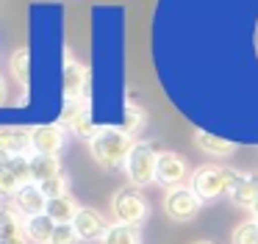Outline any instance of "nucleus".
Segmentation results:
<instances>
[{
    "label": "nucleus",
    "instance_id": "nucleus-1",
    "mask_svg": "<svg viewBox=\"0 0 258 244\" xmlns=\"http://www.w3.org/2000/svg\"><path fill=\"white\" fill-rule=\"evenodd\" d=\"M134 147H136L134 136L125 133L122 128H100L95 133V139L89 142L92 158L103 169H125V161H128Z\"/></svg>",
    "mask_w": 258,
    "mask_h": 244
},
{
    "label": "nucleus",
    "instance_id": "nucleus-2",
    "mask_svg": "<svg viewBox=\"0 0 258 244\" xmlns=\"http://www.w3.org/2000/svg\"><path fill=\"white\" fill-rule=\"evenodd\" d=\"M233 169L222 164H203L191 172V183L189 186L195 189V194L203 200V203H214L219 197H228L230 183H233Z\"/></svg>",
    "mask_w": 258,
    "mask_h": 244
},
{
    "label": "nucleus",
    "instance_id": "nucleus-3",
    "mask_svg": "<svg viewBox=\"0 0 258 244\" xmlns=\"http://www.w3.org/2000/svg\"><path fill=\"white\" fill-rule=\"evenodd\" d=\"M147 214H150V205H147L145 197H142L139 189L128 186V189L114 192V197H111V216H114V222L139 227L142 222L147 219Z\"/></svg>",
    "mask_w": 258,
    "mask_h": 244
},
{
    "label": "nucleus",
    "instance_id": "nucleus-4",
    "mask_svg": "<svg viewBox=\"0 0 258 244\" xmlns=\"http://www.w3.org/2000/svg\"><path fill=\"white\" fill-rule=\"evenodd\" d=\"M156 166H158V153L150 144H139L131 150L128 161H125V175H128L134 189H145L150 183H156Z\"/></svg>",
    "mask_w": 258,
    "mask_h": 244
},
{
    "label": "nucleus",
    "instance_id": "nucleus-5",
    "mask_svg": "<svg viewBox=\"0 0 258 244\" xmlns=\"http://www.w3.org/2000/svg\"><path fill=\"white\" fill-rule=\"evenodd\" d=\"M203 208V200L195 194L191 186H178L169 189L167 197H164V214L175 222H191Z\"/></svg>",
    "mask_w": 258,
    "mask_h": 244
},
{
    "label": "nucleus",
    "instance_id": "nucleus-6",
    "mask_svg": "<svg viewBox=\"0 0 258 244\" xmlns=\"http://www.w3.org/2000/svg\"><path fill=\"white\" fill-rule=\"evenodd\" d=\"M58 125L64 128V131L75 133L78 139H86V142H92L97 133V128L92 125L89 119V108H86V100H81V103H64V111H61V122Z\"/></svg>",
    "mask_w": 258,
    "mask_h": 244
},
{
    "label": "nucleus",
    "instance_id": "nucleus-7",
    "mask_svg": "<svg viewBox=\"0 0 258 244\" xmlns=\"http://www.w3.org/2000/svg\"><path fill=\"white\" fill-rule=\"evenodd\" d=\"M186 175L189 166L180 155L175 153H158V166H156V183L164 189H178L186 186Z\"/></svg>",
    "mask_w": 258,
    "mask_h": 244
},
{
    "label": "nucleus",
    "instance_id": "nucleus-8",
    "mask_svg": "<svg viewBox=\"0 0 258 244\" xmlns=\"http://www.w3.org/2000/svg\"><path fill=\"white\" fill-rule=\"evenodd\" d=\"M0 244H31L25 233V216L12 203L0 205Z\"/></svg>",
    "mask_w": 258,
    "mask_h": 244
},
{
    "label": "nucleus",
    "instance_id": "nucleus-9",
    "mask_svg": "<svg viewBox=\"0 0 258 244\" xmlns=\"http://www.w3.org/2000/svg\"><path fill=\"white\" fill-rule=\"evenodd\" d=\"M67 144V131L61 125H36L31 128V147L39 155H58Z\"/></svg>",
    "mask_w": 258,
    "mask_h": 244
},
{
    "label": "nucleus",
    "instance_id": "nucleus-10",
    "mask_svg": "<svg viewBox=\"0 0 258 244\" xmlns=\"http://www.w3.org/2000/svg\"><path fill=\"white\" fill-rule=\"evenodd\" d=\"M12 205L25 216V219H31V216H42L47 211V197H45L39 183L31 180V183H23V186L14 192Z\"/></svg>",
    "mask_w": 258,
    "mask_h": 244
},
{
    "label": "nucleus",
    "instance_id": "nucleus-11",
    "mask_svg": "<svg viewBox=\"0 0 258 244\" xmlns=\"http://www.w3.org/2000/svg\"><path fill=\"white\" fill-rule=\"evenodd\" d=\"M75 233L81 236V241H100L103 236H106V230L111 225H108V219L100 214L97 208H81L78 216H75Z\"/></svg>",
    "mask_w": 258,
    "mask_h": 244
},
{
    "label": "nucleus",
    "instance_id": "nucleus-12",
    "mask_svg": "<svg viewBox=\"0 0 258 244\" xmlns=\"http://www.w3.org/2000/svg\"><path fill=\"white\" fill-rule=\"evenodd\" d=\"M61 83H64V97H67V103H81V100H84V94H86L89 72H86V67L78 64L75 58H67Z\"/></svg>",
    "mask_w": 258,
    "mask_h": 244
},
{
    "label": "nucleus",
    "instance_id": "nucleus-13",
    "mask_svg": "<svg viewBox=\"0 0 258 244\" xmlns=\"http://www.w3.org/2000/svg\"><path fill=\"white\" fill-rule=\"evenodd\" d=\"M228 197H230V203H233V205L252 211V205H255V200H258V175H250V172H236L233 183H230Z\"/></svg>",
    "mask_w": 258,
    "mask_h": 244
},
{
    "label": "nucleus",
    "instance_id": "nucleus-14",
    "mask_svg": "<svg viewBox=\"0 0 258 244\" xmlns=\"http://www.w3.org/2000/svg\"><path fill=\"white\" fill-rule=\"evenodd\" d=\"M31 147V131L28 128H3L0 131V158L12 155H28Z\"/></svg>",
    "mask_w": 258,
    "mask_h": 244
},
{
    "label": "nucleus",
    "instance_id": "nucleus-15",
    "mask_svg": "<svg viewBox=\"0 0 258 244\" xmlns=\"http://www.w3.org/2000/svg\"><path fill=\"white\" fill-rule=\"evenodd\" d=\"M81 208H84V205H78V200H75L73 194H61V197L47 200V211H45V214L50 216L56 225H73Z\"/></svg>",
    "mask_w": 258,
    "mask_h": 244
},
{
    "label": "nucleus",
    "instance_id": "nucleus-16",
    "mask_svg": "<svg viewBox=\"0 0 258 244\" xmlns=\"http://www.w3.org/2000/svg\"><path fill=\"white\" fill-rule=\"evenodd\" d=\"M56 175H61V161H58V155H39V153L31 155V180L34 183H45Z\"/></svg>",
    "mask_w": 258,
    "mask_h": 244
},
{
    "label": "nucleus",
    "instance_id": "nucleus-17",
    "mask_svg": "<svg viewBox=\"0 0 258 244\" xmlns=\"http://www.w3.org/2000/svg\"><path fill=\"white\" fill-rule=\"evenodd\" d=\"M195 144L203 150V153L217 155V158H222V155H230V153L236 150L233 142H228V139L217 136V133H208V131H197V133H195Z\"/></svg>",
    "mask_w": 258,
    "mask_h": 244
},
{
    "label": "nucleus",
    "instance_id": "nucleus-18",
    "mask_svg": "<svg viewBox=\"0 0 258 244\" xmlns=\"http://www.w3.org/2000/svg\"><path fill=\"white\" fill-rule=\"evenodd\" d=\"M53 230H56V222H53L47 214L25 219V233H28V238H31L34 244H50Z\"/></svg>",
    "mask_w": 258,
    "mask_h": 244
},
{
    "label": "nucleus",
    "instance_id": "nucleus-19",
    "mask_svg": "<svg viewBox=\"0 0 258 244\" xmlns=\"http://www.w3.org/2000/svg\"><path fill=\"white\" fill-rule=\"evenodd\" d=\"M9 72H12V78L20 86H28V81H31V53H28V47H20L12 53V58H9Z\"/></svg>",
    "mask_w": 258,
    "mask_h": 244
},
{
    "label": "nucleus",
    "instance_id": "nucleus-20",
    "mask_svg": "<svg viewBox=\"0 0 258 244\" xmlns=\"http://www.w3.org/2000/svg\"><path fill=\"white\" fill-rule=\"evenodd\" d=\"M100 244H142L139 227H131V225H119V222H114V225L106 230V236L100 238Z\"/></svg>",
    "mask_w": 258,
    "mask_h": 244
},
{
    "label": "nucleus",
    "instance_id": "nucleus-21",
    "mask_svg": "<svg viewBox=\"0 0 258 244\" xmlns=\"http://www.w3.org/2000/svg\"><path fill=\"white\" fill-rule=\"evenodd\" d=\"M0 164L6 166L20 183H31V155H12V158H0Z\"/></svg>",
    "mask_w": 258,
    "mask_h": 244
},
{
    "label": "nucleus",
    "instance_id": "nucleus-22",
    "mask_svg": "<svg viewBox=\"0 0 258 244\" xmlns=\"http://www.w3.org/2000/svg\"><path fill=\"white\" fill-rule=\"evenodd\" d=\"M233 244H258V222H241L233 230Z\"/></svg>",
    "mask_w": 258,
    "mask_h": 244
},
{
    "label": "nucleus",
    "instance_id": "nucleus-23",
    "mask_svg": "<svg viewBox=\"0 0 258 244\" xmlns=\"http://www.w3.org/2000/svg\"><path fill=\"white\" fill-rule=\"evenodd\" d=\"M142 125H145V111H142V108H136V105H128V108H125V122H122V131L134 136L136 131H142Z\"/></svg>",
    "mask_w": 258,
    "mask_h": 244
},
{
    "label": "nucleus",
    "instance_id": "nucleus-24",
    "mask_svg": "<svg viewBox=\"0 0 258 244\" xmlns=\"http://www.w3.org/2000/svg\"><path fill=\"white\" fill-rule=\"evenodd\" d=\"M39 186H42V192H45V197H47V200L61 197V194H70V192H67L70 183H67V177H64V175H56V177H50V180L39 183Z\"/></svg>",
    "mask_w": 258,
    "mask_h": 244
},
{
    "label": "nucleus",
    "instance_id": "nucleus-25",
    "mask_svg": "<svg viewBox=\"0 0 258 244\" xmlns=\"http://www.w3.org/2000/svg\"><path fill=\"white\" fill-rule=\"evenodd\" d=\"M81 236L75 233V225H56L50 244H78Z\"/></svg>",
    "mask_w": 258,
    "mask_h": 244
},
{
    "label": "nucleus",
    "instance_id": "nucleus-26",
    "mask_svg": "<svg viewBox=\"0 0 258 244\" xmlns=\"http://www.w3.org/2000/svg\"><path fill=\"white\" fill-rule=\"evenodd\" d=\"M20 186H23V183L0 164V197H14V192H17Z\"/></svg>",
    "mask_w": 258,
    "mask_h": 244
},
{
    "label": "nucleus",
    "instance_id": "nucleus-27",
    "mask_svg": "<svg viewBox=\"0 0 258 244\" xmlns=\"http://www.w3.org/2000/svg\"><path fill=\"white\" fill-rule=\"evenodd\" d=\"M3 100H6V81L0 78V103H3Z\"/></svg>",
    "mask_w": 258,
    "mask_h": 244
},
{
    "label": "nucleus",
    "instance_id": "nucleus-28",
    "mask_svg": "<svg viewBox=\"0 0 258 244\" xmlns=\"http://www.w3.org/2000/svg\"><path fill=\"white\" fill-rule=\"evenodd\" d=\"M252 214H255V216H258V200H255V205H252Z\"/></svg>",
    "mask_w": 258,
    "mask_h": 244
},
{
    "label": "nucleus",
    "instance_id": "nucleus-29",
    "mask_svg": "<svg viewBox=\"0 0 258 244\" xmlns=\"http://www.w3.org/2000/svg\"><path fill=\"white\" fill-rule=\"evenodd\" d=\"M195 244H214V241H195Z\"/></svg>",
    "mask_w": 258,
    "mask_h": 244
},
{
    "label": "nucleus",
    "instance_id": "nucleus-30",
    "mask_svg": "<svg viewBox=\"0 0 258 244\" xmlns=\"http://www.w3.org/2000/svg\"><path fill=\"white\" fill-rule=\"evenodd\" d=\"M255 222H258V216H255Z\"/></svg>",
    "mask_w": 258,
    "mask_h": 244
}]
</instances>
